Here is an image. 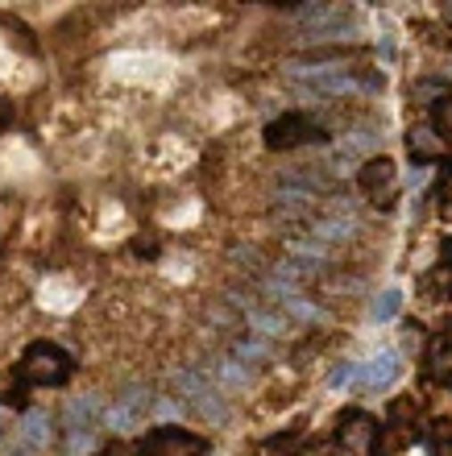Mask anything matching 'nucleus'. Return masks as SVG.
Segmentation results:
<instances>
[{
    "mask_svg": "<svg viewBox=\"0 0 452 456\" xmlns=\"http://www.w3.org/2000/svg\"><path fill=\"white\" fill-rule=\"evenodd\" d=\"M436 133H440V142H452V96L436 104Z\"/></svg>",
    "mask_w": 452,
    "mask_h": 456,
    "instance_id": "412c9836",
    "label": "nucleus"
},
{
    "mask_svg": "<svg viewBox=\"0 0 452 456\" xmlns=\"http://www.w3.org/2000/svg\"><path fill=\"white\" fill-rule=\"evenodd\" d=\"M233 262H241V270H258V249H253V245H237V249H233Z\"/></svg>",
    "mask_w": 452,
    "mask_h": 456,
    "instance_id": "4be33fe9",
    "label": "nucleus"
},
{
    "mask_svg": "<svg viewBox=\"0 0 452 456\" xmlns=\"http://www.w3.org/2000/svg\"><path fill=\"white\" fill-rule=\"evenodd\" d=\"M407 145H411V154H415V158H436V154L444 150V142H440V137H436L431 129H411Z\"/></svg>",
    "mask_w": 452,
    "mask_h": 456,
    "instance_id": "f3484780",
    "label": "nucleus"
},
{
    "mask_svg": "<svg viewBox=\"0 0 452 456\" xmlns=\"http://www.w3.org/2000/svg\"><path fill=\"white\" fill-rule=\"evenodd\" d=\"M399 307H403V295H399V290H382L378 299H374V307H369V315H374L378 324H386V320L399 315Z\"/></svg>",
    "mask_w": 452,
    "mask_h": 456,
    "instance_id": "a211bd4d",
    "label": "nucleus"
},
{
    "mask_svg": "<svg viewBox=\"0 0 452 456\" xmlns=\"http://www.w3.org/2000/svg\"><path fill=\"white\" fill-rule=\"evenodd\" d=\"M150 415H162V419H175V415H183V407H179V398H162V403H154V407H150Z\"/></svg>",
    "mask_w": 452,
    "mask_h": 456,
    "instance_id": "5701e85b",
    "label": "nucleus"
},
{
    "mask_svg": "<svg viewBox=\"0 0 452 456\" xmlns=\"http://www.w3.org/2000/svg\"><path fill=\"white\" fill-rule=\"evenodd\" d=\"M175 395H179V407H191L200 419H208V423H225L228 419L225 390L208 378V370H195V365L175 370Z\"/></svg>",
    "mask_w": 452,
    "mask_h": 456,
    "instance_id": "f257e3e1",
    "label": "nucleus"
},
{
    "mask_svg": "<svg viewBox=\"0 0 452 456\" xmlns=\"http://www.w3.org/2000/svg\"><path fill=\"white\" fill-rule=\"evenodd\" d=\"M228 357L237 361V365H270V361H274V348L266 345V340L245 337V340H237V345H233V353H228Z\"/></svg>",
    "mask_w": 452,
    "mask_h": 456,
    "instance_id": "dca6fc26",
    "label": "nucleus"
},
{
    "mask_svg": "<svg viewBox=\"0 0 452 456\" xmlns=\"http://www.w3.org/2000/svg\"><path fill=\"white\" fill-rule=\"evenodd\" d=\"M250 328L262 340H283L291 337V320L278 307H250Z\"/></svg>",
    "mask_w": 452,
    "mask_h": 456,
    "instance_id": "4468645a",
    "label": "nucleus"
},
{
    "mask_svg": "<svg viewBox=\"0 0 452 456\" xmlns=\"http://www.w3.org/2000/svg\"><path fill=\"white\" fill-rule=\"evenodd\" d=\"M283 262H291L303 278H311L316 270L328 265V245H320V240H311V237H291L283 249Z\"/></svg>",
    "mask_w": 452,
    "mask_h": 456,
    "instance_id": "9b49d317",
    "label": "nucleus"
},
{
    "mask_svg": "<svg viewBox=\"0 0 452 456\" xmlns=\"http://www.w3.org/2000/svg\"><path fill=\"white\" fill-rule=\"evenodd\" d=\"M0 423H4V415H0Z\"/></svg>",
    "mask_w": 452,
    "mask_h": 456,
    "instance_id": "b1692460",
    "label": "nucleus"
},
{
    "mask_svg": "<svg viewBox=\"0 0 452 456\" xmlns=\"http://www.w3.org/2000/svg\"><path fill=\"white\" fill-rule=\"evenodd\" d=\"M361 187H366L374 200H390L394 195V162L390 158H369L361 167Z\"/></svg>",
    "mask_w": 452,
    "mask_h": 456,
    "instance_id": "ddd939ff",
    "label": "nucleus"
},
{
    "mask_svg": "<svg viewBox=\"0 0 452 456\" xmlns=\"http://www.w3.org/2000/svg\"><path fill=\"white\" fill-rule=\"evenodd\" d=\"M361 378V361H341V370L333 373V390H345V386H357Z\"/></svg>",
    "mask_w": 452,
    "mask_h": 456,
    "instance_id": "aec40b11",
    "label": "nucleus"
},
{
    "mask_svg": "<svg viewBox=\"0 0 452 456\" xmlns=\"http://www.w3.org/2000/svg\"><path fill=\"white\" fill-rule=\"evenodd\" d=\"M357 212L349 204H333L328 212H320V216L308 220V237L320 240V245H341V240H353L357 237Z\"/></svg>",
    "mask_w": 452,
    "mask_h": 456,
    "instance_id": "0eeeda50",
    "label": "nucleus"
},
{
    "mask_svg": "<svg viewBox=\"0 0 452 456\" xmlns=\"http://www.w3.org/2000/svg\"><path fill=\"white\" fill-rule=\"evenodd\" d=\"M21 373H25V382H37V386H62L67 378H71V357H67V353H62L59 345H50V340H37V345L25 348Z\"/></svg>",
    "mask_w": 452,
    "mask_h": 456,
    "instance_id": "7ed1b4c3",
    "label": "nucleus"
},
{
    "mask_svg": "<svg viewBox=\"0 0 452 456\" xmlns=\"http://www.w3.org/2000/svg\"><path fill=\"white\" fill-rule=\"evenodd\" d=\"M208 378H212L220 390H245V386L253 382V373L245 370V365H237L233 357H216L212 370H208Z\"/></svg>",
    "mask_w": 452,
    "mask_h": 456,
    "instance_id": "2eb2a0df",
    "label": "nucleus"
},
{
    "mask_svg": "<svg viewBox=\"0 0 452 456\" xmlns=\"http://www.w3.org/2000/svg\"><path fill=\"white\" fill-rule=\"evenodd\" d=\"M295 17L303 21V34H299L303 42H328V37H345L353 9H345V4H308Z\"/></svg>",
    "mask_w": 452,
    "mask_h": 456,
    "instance_id": "39448f33",
    "label": "nucleus"
},
{
    "mask_svg": "<svg viewBox=\"0 0 452 456\" xmlns=\"http://www.w3.org/2000/svg\"><path fill=\"white\" fill-rule=\"evenodd\" d=\"M283 307H286V312H291V315H299L303 324H316V320H324V312H320V307H316V303H308V299H303V295H295V299H286Z\"/></svg>",
    "mask_w": 452,
    "mask_h": 456,
    "instance_id": "6ab92c4d",
    "label": "nucleus"
},
{
    "mask_svg": "<svg viewBox=\"0 0 452 456\" xmlns=\"http://www.w3.org/2000/svg\"><path fill=\"white\" fill-rule=\"evenodd\" d=\"M399 353L394 348H382V353H374V357L361 365V378L357 382L366 386V390H390L394 382H399Z\"/></svg>",
    "mask_w": 452,
    "mask_h": 456,
    "instance_id": "f8f14e48",
    "label": "nucleus"
},
{
    "mask_svg": "<svg viewBox=\"0 0 452 456\" xmlns=\"http://www.w3.org/2000/svg\"><path fill=\"white\" fill-rule=\"evenodd\" d=\"M208 440L195 432H179V428H158L142 440V456H203Z\"/></svg>",
    "mask_w": 452,
    "mask_h": 456,
    "instance_id": "9d476101",
    "label": "nucleus"
},
{
    "mask_svg": "<svg viewBox=\"0 0 452 456\" xmlns=\"http://www.w3.org/2000/svg\"><path fill=\"white\" fill-rule=\"evenodd\" d=\"M320 137H324L320 120H311L308 112H283L278 120L266 125V145L270 150H295V145L320 142Z\"/></svg>",
    "mask_w": 452,
    "mask_h": 456,
    "instance_id": "423d86ee",
    "label": "nucleus"
},
{
    "mask_svg": "<svg viewBox=\"0 0 452 456\" xmlns=\"http://www.w3.org/2000/svg\"><path fill=\"white\" fill-rule=\"evenodd\" d=\"M382 133L378 129H353L333 145V170H361L369 158L378 154Z\"/></svg>",
    "mask_w": 452,
    "mask_h": 456,
    "instance_id": "1a4fd4ad",
    "label": "nucleus"
},
{
    "mask_svg": "<svg viewBox=\"0 0 452 456\" xmlns=\"http://www.w3.org/2000/svg\"><path fill=\"white\" fill-rule=\"evenodd\" d=\"M150 407H154V390L150 386H125L117 398H112V407L104 411V423H108V432H117V436H133V432H142L145 419H150Z\"/></svg>",
    "mask_w": 452,
    "mask_h": 456,
    "instance_id": "f03ea898",
    "label": "nucleus"
},
{
    "mask_svg": "<svg viewBox=\"0 0 452 456\" xmlns=\"http://www.w3.org/2000/svg\"><path fill=\"white\" fill-rule=\"evenodd\" d=\"M54 444V415L50 411H25L17 423V440H12V456H42Z\"/></svg>",
    "mask_w": 452,
    "mask_h": 456,
    "instance_id": "6e6552de",
    "label": "nucleus"
},
{
    "mask_svg": "<svg viewBox=\"0 0 452 456\" xmlns=\"http://www.w3.org/2000/svg\"><path fill=\"white\" fill-rule=\"evenodd\" d=\"M104 419V403H100V395H79L67 403V411H62V432H67V448L71 452H79V448L92 444L95 436V423Z\"/></svg>",
    "mask_w": 452,
    "mask_h": 456,
    "instance_id": "20e7f679",
    "label": "nucleus"
}]
</instances>
